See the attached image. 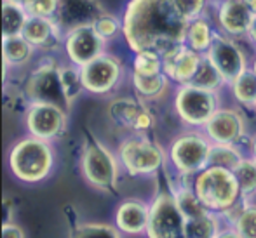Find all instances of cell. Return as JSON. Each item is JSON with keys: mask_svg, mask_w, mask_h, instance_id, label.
Masks as SVG:
<instances>
[{"mask_svg": "<svg viewBox=\"0 0 256 238\" xmlns=\"http://www.w3.org/2000/svg\"><path fill=\"white\" fill-rule=\"evenodd\" d=\"M188 21L174 0H131L124 14L126 42L134 52L154 50L160 56L183 47Z\"/></svg>", "mask_w": 256, "mask_h": 238, "instance_id": "cell-1", "label": "cell"}, {"mask_svg": "<svg viewBox=\"0 0 256 238\" xmlns=\"http://www.w3.org/2000/svg\"><path fill=\"white\" fill-rule=\"evenodd\" d=\"M54 153L51 144L35 136L20 139L9 153V167L16 179L23 183L44 181L52 171Z\"/></svg>", "mask_w": 256, "mask_h": 238, "instance_id": "cell-2", "label": "cell"}, {"mask_svg": "<svg viewBox=\"0 0 256 238\" xmlns=\"http://www.w3.org/2000/svg\"><path fill=\"white\" fill-rule=\"evenodd\" d=\"M194 191L209 212H230L242 197L237 176L225 167H208L199 172Z\"/></svg>", "mask_w": 256, "mask_h": 238, "instance_id": "cell-3", "label": "cell"}, {"mask_svg": "<svg viewBox=\"0 0 256 238\" xmlns=\"http://www.w3.org/2000/svg\"><path fill=\"white\" fill-rule=\"evenodd\" d=\"M212 144L199 132H186L172 141L169 160L183 174H199L209 167Z\"/></svg>", "mask_w": 256, "mask_h": 238, "instance_id": "cell-4", "label": "cell"}, {"mask_svg": "<svg viewBox=\"0 0 256 238\" xmlns=\"http://www.w3.org/2000/svg\"><path fill=\"white\" fill-rule=\"evenodd\" d=\"M185 216L180 211L176 197L160 193L150 205V219L146 226L148 238H186Z\"/></svg>", "mask_w": 256, "mask_h": 238, "instance_id": "cell-5", "label": "cell"}, {"mask_svg": "<svg viewBox=\"0 0 256 238\" xmlns=\"http://www.w3.org/2000/svg\"><path fill=\"white\" fill-rule=\"evenodd\" d=\"M174 108L185 124L206 125L218 111V101L214 91H208L194 84H183L176 92Z\"/></svg>", "mask_w": 256, "mask_h": 238, "instance_id": "cell-6", "label": "cell"}, {"mask_svg": "<svg viewBox=\"0 0 256 238\" xmlns=\"http://www.w3.org/2000/svg\"><path fill=\"white\" fill-rule=\"evenodd\" d=\"M80 169L86 181L100 190H114L118 179V164L102 143H91L82 153Z\"/></svg>", "mask_w": 256, "mask_h": 238, "instance_id": "cell-7", "label": "cell"}, {"mask_svg": "<svg viewBox=\"0 0 256 238\" xmlns=\"http://www.w3.org/2000/svg\"><path fill=\"white\" fill-rule=\"evenodd\" d=\"M118 158L129 174H154L164 165V150L146 138H129L118 146Z\"/></svg>", "mask_w": 256, "mask_h": 238, "instance_id": "cell-8", "label": "cell"}, {"mask_svg": "<svg viewBox=\"0 0 256 238\" xmlns=\"http://www.w3.org/2000/svg\"><path fill=\"white\" fill-rule=\"evenodd\" d=\"M24 92L34 104H52L66 113L70 111L72 103L64 94L60 68L52 66V64H46V66L35 70L28 78Z\"/></svg>", "mask_w": 256, "mask_h": 238, "instance_id": "cell-9", "label": "cell"}, {"mask_svg": "<svg viewBox=\"0 0 256 238\" xmlns=\"http://www.w3.org/2000/svg\"><path fill=\"white\" fill-rule=\"evenodd\" d=\"M106 14L96 0H60L54 23L60 31L70 33L82 26H92L98 17Z\"/></svg>", "mask_w": 256, "mask_h": 238, "instance_id": "cell-10", "label": "cell"}, {"mask_svg": "<svg viewBox=\"0 0 256 238\" xmlns=\"http://www.w3.org/2000/svg\"><path fill=\"white\" fill-rule=\"evenodd\" d=\"M120 73L122 68L118 59H115L114 56H106V54H102L94 61L80 68L84 89L92 94L110 92L120 80Z\"/></svg>", "mask_w": 256, "mask_h": 238, "instance_id": "cell-11", "label": "cell"}, {"mask_svg": "<svg viewBox=\"0 0 256 238\" xmlns=\"http://www.w3.org/2000/svg\"><path fill=\"white\" fill-rule=\"evenodd\" d=\"M26 127L32 136L51 141L66 127V111L52 104H32L26 113Z\"/></svg>", "mask_w": 256, "mask_h": 238, "instance_id": "cell-12", "label": "cell"}, {"mask_svg": "<svg viewBox=\"0 0 256 238\" xmlns=\"http://www.w3.org/2000/svg\"><path fill=\"white\" fill-rule=\"evenodd\" d=\"M208 57L212 61L226 84H232L246 68V57L236 42L226 37H214L211 47L208 49Z\"/></svg>", "mask_w": 256, "mask_h": 238, "instance_id": "cell-13", "label": "cell"}, {"mask_svg": "<svg viewBox=\"0 0 256 238\" xmlns=\"http://www.w3.org/2000/svg\"><path fill=\"white\" fill-rule=\"evenodd\" d=\"M104 40L96 33L92 26H82L70 31L64 37V50L74 64L86 66L103 54Z\"/></svg>", "mask_w": 256, "mask_h": 238, "instance_id": "cell-14", "label": "cell"}, {"mask_svg": "<svg viewBox=\"0 0 256 238\" xmlns=\"http://www.w3.org/2000/svg\"><path fill=\"white\" fill-rule=\"evenodd\" d=\"M204 127L208 138L214 144H236L246 132V120L237 110L218 108Z\"/></svg>", "mask_w": 256, "mask_h": 238, "instance_id": "cell-15", "label": "cell"}, {"mask_svg": "<svg viewBox=\"0 0 256 238\" xmlns=\"http://www.w3.org/2000/svg\"><path fill=\"white\" fill-rule=\"evenodd\" d=\"M108 115L118 127L132 129L136 132L148 131L154 127V115L134 99H115L108 106Z\"/></svg>", "mask_w": 256, "mask_h": 238, "instance_id": "cell-16", "label": "cell"}, {"mask_svg": "<svg viewBox=\"0 0 256 238\" xmlns=\"http://www.w3.org/2000/svg\"><path fill=\"white\" fill-rule=\"evenodd\" d=\"M199 54L190 47H180L172 52L162 56V63H164V73L168 78L178 82V84H190L196 75L197 68L200 63Z\"/></svg>", "mask_w": 256, "mask_h": 238, "instance_id": "cell-17", "label": "cell"}, {"mask_svg": "<svg viewBox=\"0 0 256 238\" xmlns=\"http://www.w3.org/2000/svg\"><path fill=\"white\" fill-rule=\"evenodd\" d=\"M150 219V207L142 200H126L117 207L115 225L126 235L146 233Z\"/></svg>", "mask_w": 256, "mask_h": 238, "instance_id": "cell-18", "label": "cell"}, {"mask_svg": "<svg viewBox=\"0 0 256 238\" xmlns=\"http://www.w3.org/2000/svg\"><path fill=\"white\" fill-rule=\"evenodd\" d=\"M254 12L246 0H225L218 10L222 28L230 35H242L250 31Z\"/></svg>", "mask_w": 256, "mask_h": 238, "instance_id": "cell-19", "label": "cell"}, {"mask_svg": "<svg viewBox=\"0 0 256 238\" xmlns=\"http://www.w3.org/2000/svg\"><path fill=\"white\" fill-rule=\"evenodd\" d=\"M60 33V28L54 23L52 17H35L30 16L24 24L23 37L30 42L32 45H46L52 40V37Z\"/></svg>", "mask_w": 256, "mask_h": 238, "instance_id": "cell-20", "label": "cell"}, {"mask_svg": "<svg viewBox=\"0 0 256 238\" xmlns=\"http://www.w3.org/2000/svg\"><path fill=\"white\" fill-rule=\"evenodd\" d=\"M30 14L26 12L24 5L14 3L9 0H4L2 5V31L4 38L7 37H20L23 35L24 24H26Z\"/></svg>", "mask_w": 256, "mask_h": 238, "instance_id": "cell-21", "label": "cell"}, {"mask_svg": "<svg viewBox=\"0 0 256 238\" xmlns=\"http://www.w3.org/2000/svg\"><path fill=\"white\" fill-rule=\"evenodd\" d=\"M34 52V45L23 37H7L4 38L2 44V54H4V63L6 64H23L24 61H28Z\"/></svg>", "mask_w": 256, "mask_h": 238, "instance_id": "cell-22", "label": "cell"}, {"mask_svg": "<svg viewBox=\"0 0 256 238\" xmlns=\"http://www.w3.org/2000/svg\"><path fill=\"white\" fill-rule=\"evenodd\" d=\"M132 84H134L136 92L142 97L155 99V97H160L168 89V75L164 71L155 75L132 73Z\"/></svg>", "mask_w": 256, "mask_h": 238, "instance_id": "cell-23", "label": "cell"}, {"mask_svg": "<svg viewBox=\"0 0 256 238\" xmlns=\"http://www.w3.org/2000/svg\"><path fill=\"white\" fill-rule=\"evenodd\" d=\"M190 84L197 85V87L208 89V91H216L218 87H222L223 84H226L225 78L222 77V73L218 71V68L212 64V61L208 56L200 57L199 68H197L196 75H194Z\"/></svg>", "mask_w": 256, "mask_h": 238, "instance_id": "cell-24", "label": "cell"}, {"mask_svg": "<svg viewBox=\"0 0 256 238\" xmlns=\"http://www.w3.org/2000/svg\"><path fill=\"white\" fill-rule=\"evenodd\" d=\"M212 33H211V26L206 19H197L190 21L188 23V30H186V42H188V47L194 49L196 52L200 50H208L212 44Z\"/></svg>", "mask_w": 256, "mask_h": 238, "instance_id": "cell-25", "label": "cell"}, {"mask_svg": "<svg viewBox=\"0 0 256 238\" xmlns=\"http://www.w3.org/2000/svg\"><path fill=\"white\" fill-rule=\"evenodd\" d=\"M186 238H216L222 232L218 225V218L212 212L202 216V218L188 219L185 223Z\"/></svg>", "mask_w": 256, "mask_h": 238, "instance_id": "cell-26", "label": "cell"}, {"mask_svg": "<svg viewBox=\"0 0 256 238\" xmlns=\"http://www.w3.org/2000/svg\"><path fill=\"white\" fill-rule=\"evenodd\" d=\"M242 160V155L232 144H212L211 157H209V167H225L230 169V171H236V167Z\"/></svg>", "mask_w": 256, "mask_h": 238, "instance_id": "cell-27", "label": "cell"}, {"mask_svg": "<svg viewBox=\"0 0 256 238\" xmlns=\"http://www.w3.org/2000/svg\"><path fill=\"white\" fill-rule=\"evenodd\" d=\"M232 91L237 101L248 104V106H256V73L254 70H246L242 75L232 82Z\"/></svg>", "mask_w": 256, "mask_h": 238, "instance_id": "cell-28", "label": "cell"}, {"mask_svg": "<svg viewBox=\"0 0 256 238\" xmlns=\"http://www.w3.org/2000/svg\"><path fill=\"white\" fill-rule=\"evenodd\" d=\"M176 202H178L180 211L183 212L185 219H196V218H202V216L209 214V211L206 209V205L200 202V198L197 197L196 191L190 190H180L178 193L174 195Z\"/></svg>", "mask_w": 256, "mask_h": 238, "instance_id": "cell-29", "label": "cell"}, {"mask_svg": "<svg viewBox=\"0 0 256 238\" xmlns=\"http://www.w3.org/2000/svg\"><path fill=\"white\" fill-rule=\"evenodd\" d=\"M132 70L140 75H155L164 71V63L162 56L154 50H142L136 52L134 61H132Z\"/></svg>", "mask_w": 256, "mask_h": 238, "instance_id": "cell-30", "label": "cell"}, {"mask_svg": "<svg viewBox=\"0 0 256 238\" xmlns=\"http://www.w3.org/2000/svg\"><path fill=\"white\" fill-rule=\"evenodd\" d=\"M60 77H61V84H63L64 94H66L68 101H75L80 92L84 91V84H82V75H80V68H74V66H63L60 68Z\"/></svg>", "mask_w": 256, "mask_h": 238, "instance_id": "cell-31", "label": "cell"}, {"mask_svg": "<svg viewBox=\"0 0 256 238\" xmlns=\"http://www.w3.org/2000/svg\"><path fill=\"white\" fill-rule=\"evenodd\" d=\"M120 230L104 223H84L77 226L72 238H120Z\"/></svg>", "mask_w": 256, "mask_h": 238, "instance_id": "cell-32", "label": "cell"}, {"mask_svg": "<svg viewBox=\"0 0 256 238\" xmlns=\"http://www.w3.org/2000/svg\"><path fill=\"white\" fill-rule=\"evenodd\" d=\"M234 172L237 176L242 197H250V195L256 193V160H246L244 158Z\"/></svg>", "mask_w": 256, "mask_h": 238, "instance_id": "cell-33", "label": "cell"}, {"mask_svg": "<svg viewBox=\"0 0 256 238\" xmlns=\"http://www.w3.org/2000/svg\"><path fill=\"white\" fill-rule=\"evenodd\" d=\"M234 223L242 238H256V205H246L240 209Z\"/></svg>", "mask_w": 256, "mask_h": 238, "instance_id": "cell-34", "label": "cell"}, {"mask_svg": "<svg viewBox=\"0 0 256 238\" xmlns=\"http://www.w3.org/2000/svg\"><path fill=\"white\" fill-rule=\"evenodd\" d=\"M60 0H26L23 3L26 12L35 17H54Z\"/></svg>", "mask_w": 256, "mask_h": 238, "instance_id": "cell-35", "label": "cell"}, {"mask_svg": "<svg viewBox=\"0 0 256 238\" xmlns=\"http://www.w3.org/2000/svg\"><path fill=\"white\" fill-rule=\"evenodd\" d=\"M92 28H94L96 33H98L104 42L114 38L115 35L122 30L120 23H118L114 16H110V14H103L102 17H98V19L94 21V24H92Z\"/></svg>", "mask_w": 256, "mask_h": 238, "instance_id": "cell-36", "label": "cell"}, {"mask_svg": "<svg viewBox=\"0 0 256 238\" xmlns=\"http://www.w3.org/2000/svg\"><path fill=\"white\" fill-rule=\"evenodd\" d=\"M174 5L180 10V14L190 23V21L197 19L200 16L206 5V0H174Z\"/></svg>", "mask_w": 256, "mask_h": 238, "instance_id": "cell-37", "label": "cell"}, {"mask_svg": "<svg viewBox=\"0 0 256 238\" xmlns=\"http://www.w3.org/2000/svg\"><path fill=\"white\" fill-rule=\"evenodd\" d=\"M2 238H24V232L14 223H6L2 226Z\"/></svg>", "mask_w": 256, "mask_h": 238, "instance_id": "cell-38", "label": "cell"}, {"mask_svg": "<svg viewBox=\"0 0 256 238\" xmlns=\"http://www.w3.org/2000/svg\"><path fill=\"white\" fill-rule=\"evenodd\" d=\"M216 238H242V237H240L239 232L234 228V230H222Z\"/></svg>", "mask_w": 256, "mask_h": 238, "instance_id": "cell-39", "label": "cell"}, {"mask_svg": "<svg viewBox=\"0 0 256 238\" xmlns=\"http://www.w3.org/2000/svg\"><path fill=\"white\" fill-rule=\"evenodd\" d=\"M248 33H250V37L253 38V42L256 44V14H254V17H253V23H251L250 31H248Z\"/></svg>", "mask_w": 256, "mask_h": 238, "instance_id": "cell-40", "label": "cell"}, {"mask_svg": "<svg viewBox=\"0 0 256 238\" xmlns=\"http://www.w3.org/2000/svg\"><path fill=\"white\" fill-rule=\"evenodd\" d=\"M248 3H250V7L253 9V12L256 14V0H246Z\"/></svg>", "mask_w": 256, "mask_h": 238, "instance_id": "cell-41", "label": "cell"}, {"mask_svg": "<svg viewBox=\"0 0 256 238\" xmlns=\"http://www.w3.org/2000/svg\"><path fill=\"white\" fill-rule=\"evenodd\" d=\"M253 157H254V160H256V136H254V139H253Z\"/></svg>", "mask_w": 256, "mask_h": 238, "instance_id": "cell-42", "label": "cell"}, {"mask_svg": "<svg viewBox=\"0 0 256 238\" xmlns=\"http://www.w3.org/2000/svg\"><path fill=\"white\" fill-rule=\"evenodd\" d=\"M9 2H14V3H21V5H23V3L26 2V0H9Z\"/></svg>", "mask_w": 256, "mask_h": 238, "instance_id": "cell-43", "label": "cell"}, {"mask_svg": "<svg viewBox=\"0 0 256 238\" xmlns=\"http://www.w3.org/2000/svg\"><path fill=\"white\" fill-rule=\"evenodd\" d=\"M253 70H254V73H256V59H254V64H253Z\"/></svg>", "mask_w": 256, "mask_h": 238, "instance_id": "cell-44", "label": "cell"}]
</instances>
